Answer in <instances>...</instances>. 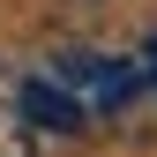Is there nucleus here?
<instances>
[{
	"mask_svg": "<svg viewBox=\"0 0 157 157\" xmlns=\"http://www.w3.org/2000/svg\"><path fill=\"white\" fill-rule=\"evenodd\" d=\"M150 67H157V30H150Z\"/></svg>",
	"mask_w": 157,
	"mask_h": 157,
	"instance_id": "obj_3",
	"label": "nucleus"
},
{
	"mask_svg": "<svg viewBox=\"0 0 157 157\" xmlns=\"http://www.w3.org/2000/svg\"><path fill=\"white\" fill-rule=\"evenodd\" d=\"M23 127L82 135V105H75V90H67V82H52V75H30V82H23Z\"/></svg>",
	"mask_w": 157,
	"mask_h": 157,
	"instance_id": "obj_1",
	"label": "nucleus"
},
{
	"mask_svg": "<svg viewBox=\"0 0 157 157\" xmlns=\"http://www.w3.org/2000/svg\"><path fill=\"white\" fill-rule=\"evenodd\" d=\"M0 157H37V142H30L23 120H0Z\"/></svg>",
	"mask_w": 157,
	"mask_h": 157,
	"instance_id": "obj_2",
	"label": "nucleus"
}]
</instances>
